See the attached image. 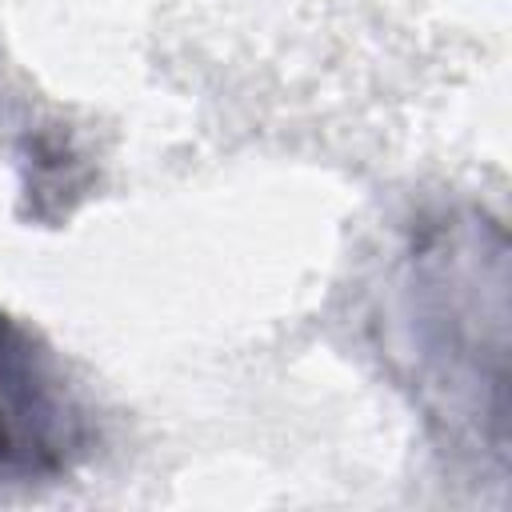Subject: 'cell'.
Here are the masks:
<instances>
[{
  "label": "cell",
  "instance_id": "6da1fadb",
  "mask_svg": "<svg viewBox=\"0 0 512 512\" xmlns=\"http://www.w3.org/2000/svg\"><path fill=\"white\" fill-rule=\"evenodd\" d=\"M92 452V416L52 344L0 308V476L60 480Z\"/></svg>",
  "mask_w": 512,
  "mask_h": 512
},
{
  "label": "cell",
  "instance_id": "7a4b0ae2",
  "mask_svg": "<svg viewBox=\"0 0 512 512\" xmlns=\"http://www.w3.org/2000/svg\"><path fill=\"white\" fill-rule=\"evenodd\" d=\"M28 148H32V160H28V200H32V216L40 220L48 196H56V192L80 196L84 168L72 156L64 136H36V140H28Z\"/></svg>",
  "mask_w": 512,
  "mask_h": 512
}]
</instances>
